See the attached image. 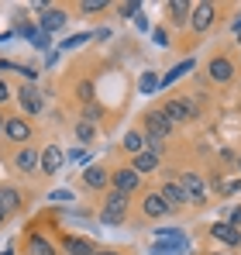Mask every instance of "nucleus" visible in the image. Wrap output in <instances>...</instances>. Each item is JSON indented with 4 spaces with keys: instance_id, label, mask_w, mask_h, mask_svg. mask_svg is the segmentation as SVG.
Listing matches in <instances>:
<instances>
[{
    "instance_id": "a211bd4d",
    "label": "nucleus",
    "mask_w": 241,
    "mask_h": 255,
    "mask_svg": "<svg viewBox=\"0 0 241 255\" xmlns=\"http://www.w3.org/2000/svg\"><path fill=\"white\" fill-rule=\"evenodd\" d=\"M159 159H162V155H155V152L145 148V152L134 155V166H131V169L138 172V176H141V172H155V169H159Z\"/></svg>"
},
{
    "instance_id": "c03bdc74",
    "label": "nucleus",
    "mask_w": 241,
    "mask_h": 255,
    "mask_svg": "<svg viewBox=\"0 0 241 255\" xmlns=\"http://www.w3.org/2000/svg\"><path fill=\"white\" fill-rule=\"evenodd\" d=\"M0 134H3V118H0Z\"/></svg>"
},
{
    "instance_id": "4be33fe9",
    "label": "nucleus",
    "mask_w": 241,
    "mask_h": 255,
    "mask_svg": "<svg viewBox=\"0 0 241 255\" xmlns=\"http://www.w3.org/2000/svg\"><path fill=\"white\" fill-rule=\"evenodd\" d=\"M124 152H131V155L145 152V134H141V131H127V134H124Z\"/></svg>"
},
{
    "instance_id": "2eb2a0df",
    "label": "nucleus",
    "mask_w": 241,
    "mask_h": 255,
    "mask_svg": "<svg viewBox=\"0 0 241 255\" xmlns=\"http://www.w3.org/2000/svg\"><path fill=\"white\" fill-rule=\"evenodd\" d=\"M141 211H145V217H165L169 214V204L162 200V193H145Z\"/></svg>"
},
{
    "instance_id": "6e6552de",
    "label": "nucleus",
    "mask_w": 241,
    "mask_h": 255,
    "mask_svg": "<svg viewBox=\"0 0 241 255\" xmlns=\"http://www.w3.org/2000/svg\"><path fill=\"white\" fill-rule=\"evenodd\" d=\"M62 162H66V152H62L59 145H48V148L41 152V172H45V176H55V172L62 169Z\"/></svg>"
},
{
    "instance_id": "cd10ccee",
    "label": "nucleus",
    "mask_w": 241,
    "mask_h": 255,
    "mask_svg": "<svg viewBox=\"0 0 241 255\" xmlns=\"http://www.w3.org/2000/svg\"><path fill=\"white\" fill-rule=\"evenodd\" d=\"M90 38H93L90 31H83V35H73V38H66V42H62V48H80V45H83V42H90Z\"/></svg>"
},
{
    "instance_id": "aec40b11",
    "label": "nucleus",
    "mask_w": 241,
    "mask_h": 255,
    "mask_svg": "<svg viewBox=\"0 0 241 255\" xmlns=\"http://www.w3.org/2000/svg\"><path fill=\"white\" fill-rule=\"evenodd\" d=\"M0 207H3L7 214H14L17 207H21V193L10 190V186H0Z\"/></svg>"
},
{
    "instance_id": "39448f33",
    "label": "nucleus",
    "mask_w": 241,
    "mask_h": 255,
    "mask_svg": "<svg viewBox=\"0 0 241 255\" xmlns=\"http://www.w3.org/2000/svg\"><path fill=\"white\" fill-rule=\"evenodd\" d=\"M179 183H183V190H186L190 204H203V200H207V183H203L200 172H183V176H179Z\"/></svg>"
},
{
    "instance_id": "72a5a7b5",
    "label": "nucleus",
    "mask_w": 241,
    "mask_h": 255,
    "mask_svg": "<svg viewBox=\"0 0 241 255\" xmlns=\"http://www.w3.org/2000/svg\"><path fill=\"white\" fill-rule=\"evenodd\" d=\"M83 114H86L83 121H97V118H100V107H97V104H83Z\"/></svg>"
},
{
    "instance_id": "a19ab883",
    "label": "nucleus",
    "mask_w": 241,
    "mask_h": 255,
    "mask_svg": "<svg viewBox=\"0 0 241 255\" xmlns=\"http://www.w3.org/2000/svg\"><path fill=\"white\" fill-rule=\"evenodd\" d=\"M3 221H7V211H3V207H0V224H3Z\"/></svg>"
},
{
    "instance_id": "f257e3e1",
    "label": "nucleus",
    "mask_w": 241,
    "mask_h": 255,
    "mask_svg": "<svg viewBox=\"0 0 241 255\" xmlns=\"http://www.w3.org/2000/svg\"><path fill=\"white\" fill-rule=\"evenodd\" d=\"M186 249H190V242H186V235L179 228H159L155 231V245H152L148 255H183Z\"/></svg>"
},
{
    "instance_id": "9d476101",
    "label": "nucleus",
    "mask_w": 241,
    "mask_h": 255,
    "mask_svg": "<svg viewBox=\"0 0 241 255\" xmlns=\"http://www.w3.org/2000/svg\"><path fill=\"white\" fill-rule=\"evenodd\" d=\"M214 14H217V7H214V3H197V7H193V14H190L193 31H207V28L214 24Z\"/></svg>"
},
{
    "instance_id": "7ed1b4c3",
    "label": "nucleus",
    "mask_w": 241,
    "mask_h": 255,
    "mask_svg": "<svg viewBox=\"0 0 241 255\" xmlns=\"http://www.w3.org/2000/svg\"><path fill=\"white\" fill-rule=\"evenodd\" d=\"M124 211H127V197L118 193V190H111V193H107V204H104V214H100V221H104V224H120V221H124Z\"/></svg>"
},
{
    "instance_id": "79ce46f5",
    "label": "nucleus",
    "mask_w": 241,
    "mask_h": 255,
    "mask_svg": "<svg viewBox=\"0 0 241 255\" xmlns=\"http://www.w3.org/2000/svg\"><path fill=\"white\" fill-rule=\"evenodd\" d=\"M0 255H14V249H3V252H0Z\"/></svg>"
},
{
    "instance_id": "6ab92c4d",
    "label": "nucleus",
    "mask_w": 241,
    "mask_h": 255,
    "mask_svg": "<svg viewBox=\"0 0 241 255\" xmlns=\"http://www.w3.org/2000/svg\"><path fill=\"white\" fill-rule=\"evenodd\" d=\"M62 245H66L69 255H97V249H93L86 238H62Z\"/></svg>"
},
{
    "instance_id": "5701e85b",
    "label": "nucleus",
    "mask_w": 241,
    "mask_h": 255,
    "mask_svg": "<svg viewBox=\"0 0 241 255\" xmlns=\"http://www.w3.org/2000/svg\"><path fill=\"white\" fill-rule=\"evenodd\" d=\"M28 255H55V249H52L41 235H31V238H28Z\"/></svg>"
},
{
    "instance_id": "1a4fd4ad",
    "label": "nucleus",
    "mask_w": 241,
    "mask_h": 255,
    "mask_svg": "<svg viewBox=\"0 0 241 255\" xmlns=\"http://www.w3.org/2000/svg\"><path fill=\"white\" fill-rule=\"evenodd\" d=\"M207 73H210V80H214V83H228V80L235 76V62H231V59H224V55H217V59H210Z\"/></svg>"
},
{
    "instance_id": "c85d7f7f",
    "label": "nucleus",
    "mask_w": 241,
    "mask_h": 255,
    "mask_svg": "<svg viewBox=\"0 0 241 255\" xmlns=\"http://www.w3.org/2000/svg\"><path fill=\"white\" fill-rule=\"evenodd\" d=\"M155 86H159V76H155V73H145V76H141V93H152Z\"/></svg>"
},
{
    "instance_id": "c9c22d12",
    "label": "nucleus",
    "mask_w": 241,
    "mask_h": 255,
    "mask_svg": "<svg viewBox=\"0 0 241 255\" xmlns=\"http://www.w3.org/2000/svg\"><path fill=\"white\" fill-rule=\"evenodd\" d=\"M152 38H155V45H162V48L169 45V35H165V28H155V35H152Z\"/></svg>"
},
{
    "instance_id": "473e14b6",
    "label": "nucleus",
    "mask_w": 241,
    "mask_h": 255,
    "mask_svg": "<svg viewBox=\"0 0 241 255\" xmlns=\"http://www.w3.org/2000/svg\"><path fill=\"white\" fill-rule=\"evenodd\" d=\"M217 190H221V193H235V190H241V179H231V183H228V179H221V183H217Z\"/></svg>"
},
{
    "instance_id": "f3484780",
    "label": "nucleus",
    "mask_w": 241,
    "mask_h": 255,
    "mask_svg": "<svg viewBox=\"0 0 241 255\" xmlns=\"http://www.w3.org/2000/svg\"><path fill=\"white\" fill-rule=\"evenodd\" d=\"M83 183H86L90 190H104V186L111 183V172L104 169V166H90V169L83 172Z\"/></svg>"
},
{
    "instance_id": "4c0bfd02",
    "label": "nucleus",
    "mask_w": 241,
    "mask_h": 255,
    "mask_svg": "<svg viewBox=\"0 0 241 255\" xmlns=\"http://www.w3.org/2000/svg\"><path fill=\"white\" fill-rule=\"evenodd\" d=\"M69 155H73L76 162H86V155H90V152H86V148H76V152H69Z\"/></svg>"
},
{
    "instance_id": "37998d69",
    "label": "nucleus",
    "mask_w": 241,
    "mask_h": 255,
    "mask_svg": "<svg viewBox=\"0 0 241 255\" xmlns=\"http://www.w3.org/2000/svg\"><path fill=\"white\" fill-rule=\"evenodd\" d=\"M97 255H120V252H97Z\"/></svg>"
},
{
    "instance_id": "ddd939ff",
    "label": "nucleus",
    "mask_w": 241,
    "mask_h": 255,
    "mask_svg": "<svg viewBox=\"0 0 241 255\" xmlns=\"http://www.w3.org/2000/svg\"><path fill=\"white\" fill-rule=\"evenodd\" d=\"M66 10H59V7H48L45 14H38V24H41V31L48 35V31H59V28H66Z\"/></svg>"
},
{
    "instance_id": "4468645a",
    "label": "nucleus",
    "mask_w": 241,
    "mask_h": 255,
    "mask_svg": "<svg viewBox=\"0 0 241 255\" xmlns=\"http://www.w3.org/2000/svg\"><path fill=\"white\" fill-rule=\"evenodd\" d=\"M210 235L217 238V242H224V245H241V231L235 224H224V221H217L214 228H210Z\"/></svg>"
},
{
    "instance_id": "c756f323",
    "label": "nucleus",
    "mask_w": 241,
    "mask_h": 255,
    "mask_svg": "<svg viewBox=\"0 0 241 255\" xmlns=\"http://www.w3.org/2000/svg\"><path fill=\"white\" fill-rule=\"evenodd\" d=\"M224 224H235V228H238L241 224V207H228V211H224Z\"/></svg>"
},
{
    "instance_id": "2f4dec72",
    "label": "nucleus",
    "mask_w": 241,
    "mask_h": 255,
    "mask_svg": "<svg viewBox=\"0 0 241 255\" xmlns=\"http://www.w3.org/2000/svg\"><path fill=\"white\" fill-rule=\"evenodd\" d=\"M48 200H55V204H62V200H66V204H69V200H73V190H52V193H48Z\"/></svg>"
},
{
    "instance_id": "0eeeda50",
    "label": "nucleus",
    "mask_w": 241,
    "mask_h": 255,
    "mask_svg": "<svg viewBox=\"0 0 241 255\" xmlns=\"http://www.w3.org/2000/svg\"><path fill=\"white\" fill-rule=\"evenodd\" d=\"M111 183H114V190H118V193H124V197H127V193H134V190H138L141 176H138L134 169H118L114 176H111Z\"/></svg>"
},
{
    "instance_id": "20e7f679",
    "label": "nucleus",
    "mask_w": 241,
    "mask_h": 255,
    "mask_svg": "<svg viewBox=\"0 0 241 255\" xmlns=\"http://www.w3.org/2000/svg\"><path fill=\"white\" fill-rule=\"evenodd\" d=\"M172 128H176V125L165 118V111H148V118H145V134H152V138H162V141H165V138L172 134Z\"/></svg>"
},
{
    "instance_id": "e433bc0d",
    "label": "nucleus",
    "mask_w": 241,
    "mask_h": 255,
    "mask_svg": "<svg viewBox=\"0 0 241 255\" xmlns=\"http://www.w3.org/2000/svg\"><path fill=\"white\" fill-rule=\"evenodd\" d=\"M35 48H41V52H45V48H48V35H45V31H38V35H35Z\"/></svg>"
},
{
    "instance_id": "58836bf2",
    "label": "nucleus",
    "mask_w": 241,
    "mask_h": 255,
    "mask_svg": "<svg viewBox=\"0 0 241 255\" xmlns=\"http://www.w3.org/2000/svg\"><path fill=\"white\" fill-rule=\"evenodd\" d=\"M10 100V90H7V83H0V104H7Z\"/></svg>"
},
{
    "instance_id": "dca6fc26",
    "label": "nucleus",
    "mask_w": 241,
    "mask_h": 255,
    "mask_svg": "<svg viewBox=\"0 0 241 255\" xmlns=\"http://www.w3.org/2000/svg\"><path fill=\"white\" fill-rule=\"evenodd\" d=\"M17 100H21V107H24L28 114H41V97H38V90H35L31 83H28V86H21Z\"/></svg>"
},
{
    "instance_id": "a878e982",
    "label": "nucleus",
    "mask_w": 241,
    "mask_h": 255,
    "mask_svg": "<svg viewBox=\"0 0 241 255\" xmlns=\"http://www.w3.org/2000/svg\"><path fill=\"white\" fill-rule=\"evenodd\" d=\"M76 97H80L83 104H93V83H90V80H83V83L76 86Z\"/></svg>"
},
{
    "instance_id": "a18cd8bd",
    "label": "nucleus",
    "mask_w": 241,
    "mask_h": 255,
    "mask_svg": "<svg viewBox=\"0 0 241 255\" xmlns=\"http://www.w3.org/2000/svg\"><path fill=\"white\" fill-rule=\"evenodd\" d=\"M238 169H241V155H238Z\"/></svg>"
},
{
    "instance_id": "ea45409f",
    "label": "nucleus",
    "mask_w": 241,
    "mask_h": 255,
    "mask_svg": "<svg viewBox=\"0 0 241 255\" xmlns=\"http://www.w3.org/2000/svg\"><path fill=\"white\" fill-rule=\"evenodd\" d=\"M231 31H241V14L235 17V21H231Z\"/></svg>"
},
{
    "instance_id": "423d86ee",
    "label": "nucleus",
    "mask_w": 241,
    "mask_h": 255,
    "mask_svg": "<svg viewBox=\"0 0 241 255\" xmlns=\"http://www.w3.org/2000/svg\"><path fill=\"white\" fill-rule=\"evenodd\" d=\"M159 193H162V200L169 204V211H176V207H186V204H190V197H186V190H183V183H179V179H169Z\"/></svg>"
},
{
    "instance_id": "f03ea898",
    "label": "nucleus",
    "mask_w": 241,
    "mask_h": 255,
    "mask_svg": "<svg viewBox=\"0 0 241 255\" xmlns=\"http://www.w3.org/2000/svg\"><path fill=\"white\" fill-rule=\"evenodd\" d=\"M165 118L172 121V125H183V121H193L197 114H200V107H197V100L193 97H172V100H165Z\"/></svg>"
},
{
    "instance_id": "f8f14e48",
    "label": "nucleus",
    "mask_w": 241,
    "mask_h": 255,
    "mask_svg": "<svg viewBox=\"0 0 241 255\" xmlns=\"http://www.w3.org/2000/svg\"><path fill=\"white\" fill-rule=\"evenodd\" d=\"M14 166L21 172H35V169H41V152H35V148H17L14 152Z\"/></svg>"
},
{
    "instance_id": "412c9836",
    "label": "nucleus",
    "mask_w": 241,
    "mask_h": 255,
    "mask_svg": "<svg viewBox=\"0 0 241 255\" xmlns=\"http://www.w3.org/2000/svg\"><path fill=\"white\" fill-rule=\"evenodd\" d=\"M190 69H193V59H183V62H179V66H172V69H169V73H165V76H162L159 83H162V86L176 83V80H179V76H186V73H190Z\"/></svg>"
},
{
    "instance_id": "9b49d317",
    "label": "nucleus",
    "mask_w": 241,
    "mask_h": 255,
    "mask_svg": "<svg viewBox=\"0 0 241 255\" xmlns=\"http://www.w3.org/2000/svg\"><path fill=\"white\" fill-rule=\"evenodd\" d=\"M3 134L10 141H28L31 138V125L24 118H3Z\"/></svg>"
},
{
    "instance_id": "7c9ffc66",
    "label": "nucleus",
    "mask_w": 241,
    "mask_h": 255,
    "mask_svg": "<svg viewBox=\"0 0 241 255\" xmlns=\"http://www.w3.org/2000/svg\"><path fill=\"white\" fill-rule=\"evenodd\" d=\"M138 10H141V3H134V0L120 3V14H124V17H138Z\"/></svg>"
},
{
    "instance_id": "f704fd0d",
    "label": "nucleus",
    "mask_w": 241,
    "mask_h": 255,
    "mask_svg": "<svg viewBox=\"0 0 241 255\" xmlns=\"http://www.w3.org/2000/svg\"><path fill=\"white\" fill-rule=\"evenodd\" d=\"M10 69H17L21 76H28V80H35L38 76V69H31V66H10Z\"/></svg>"
},
{
    "instance_id": "bb28decb",
    "label": "nucleus",
    "mask_w": 241,
    "mask_h": 255,
    "mask_svg": "<svg viewBox=\"0 0 241 255\" xmlns=\"http://www.w3.org/2000/svg\"><path fill=\"white\" fill-rule=\"evenodd\" d=\"M104 7H107V0H83L80 3L83 14H97V10H104Z\"/></svg>"
},
{
    "instance_id": "b1692460",
    "label": "nucleus",
    "mask_w": 241,
    "mask_h": 255,
    "mask_svg": "<svg viewBox=\"0 0 241 255\" xmlns=\"http://www.w3.org/2000/svg\"><path fill=\"white\" fill-rule=\"evenodd\" d=\"M190 10H193V7H190L186 0H176V3H169V14H172V21H176V24H183V21L190 17Z\"/></svg>"
},
{
    "instance_id": "393cba45",
    "label": "nucleus",
    "mask_w": 241,
    "mask_h": 255,
    "mask_svg": "<svg viewBox=\"0 0 241 255\" xmlns=\"http://www.w3.org/2000/svg\"><path fill=\"white\" fill-rule=\"evenodd\" d=\"M76 138H80L83 145H90V141L97 138V125H90V121H80V125H76Z\"/></svg>"
}]
</instances>
